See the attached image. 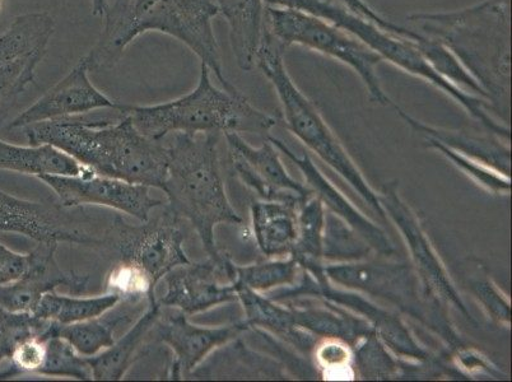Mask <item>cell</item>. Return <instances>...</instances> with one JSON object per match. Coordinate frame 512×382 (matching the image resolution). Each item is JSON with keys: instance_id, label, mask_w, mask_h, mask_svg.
I'll list each match as a JSON object with an SVG mask.
<instances>
[{"instance_id": "cell-1", "label": "cell", "mask_w": 512, "mask_h": 382, "mask_svg": "<svg viewBox=\"0 0 512 382\" xmlns=\"http://www.w3.org/2000/svg\"><path fill=\"white\" fill-rule=\"evenodd\" d=\"M23 130L31 146L57 147L96 174L164 189L169 149L139 132L127 114L116 119L71 116Z\"/></svg>"}, {"instance_id": "cell-2", "label": "cell", "mask_w": 512, "mask_h": 382, "mask_svg": "<svg viewBox=\"0 0 512 382\" xmlns=\"http://www.w3.org/2000/svg\"><path fill=\"white\" fill-rule=\"evenodd\" d=\"M218 15L214 0H115L104 13L100 39L86 55L88 69L102 72L114 68L133 40L148 31H158L188 46L216 74L223 90L235 92L236 87L223 73L214 36L212 20Z\"/></svg>"}, {"instance_id": "cell-3", "label": "cell", "mask_w": 512, "mask_h": 382, "mask_svg": "<svg viewBox=\"0 0 512 382\" xmlns=\"http://www.w3.org/2000/svg\"><path fill=\"white\" fill-rule=\"evenodd\" d=\"M414 31L445 45L495 106L510 96V0H483L451 12L414 13Z\"/></svg>"}, {"instance_id": "cell-4", "label": "cell", "mask_w": 512, "mask_h": 382, "mask_svg": "<svg viewBox=\"0 0 512 382\" xmlns=\"http://www.w3.org/2000/svg\"><path fill=\"white\" fill-rule=\"evenodd\" d=\"M221 133H175L169 149L164 193L169 209L186 218L197 231L208 258L225 263L228 255L217 248L218 225H242L223 184L218 142Z\"/></svg>"}, {"instance_id": "cell-5", "label": "cell", "mask_w": 512, "mask_h": 382, "mask_svg": "<svg viewBox=\"0 0 512 382\" xmlns=\"http://www.w3.org/2000/svg\"><path fill=\"white\" fill-rule=\"evenodd\" d=\"M120 113L132 119L134 127L153 141L162 142L174 133L268 134L277 120L250 104L241 92L220 90L211 81V69L200 63L197 87L188 95L166 104L129 106Z\"/></svg>"}, {"instance_id": "cell-6", "label": "cell", "mask_w": 512, "mask_h": 382, "mask_svg": "<svg viewBox=\"0 0 512 382\" xmlns=\"http://www.w3.org/2000/svg\"><path fill=\"white\" fill-rule=\"evenodd\" d=\"M268 7L292 8L297 11L310 13L327 20L333 25L341 27L349 34L356 36L363 44L369 46L376 54L383 58L384 62L393 64L395 68L404 73L420 78L430 83L445 95H448L455 102H458L472 118L483 124L492 134L497 137L510 139V129L492 118L488 111L493 107L490 102L481 97L469 95L460 88L451 85L449 81L442 78L435 69L423 58L414 40L392 32L381 29L376 23L365 20L355 15L342 6H335L325 0H264Z\"/></svg>"}, {"instance_id": "cell-7", "label": "cell", "mask_w": 512, "mask_h": 382, "mask_svg": "<svg viewBox=\"0 0 512 382\" xmlns=\"http://www.w3.org/2000/svg\"><path fill=\"white\" fill-rule=\"evenodd\" d=\"M255 67L262 71L276 90L287 129L348 181V184L379 214L380 218L385 220L386 214L381 207L379 197L349 157L327 121L316 109L314 102L304 95L288 74L285 60H283V48L274 39L271 31L265 36L264 44L256 57Z\"/></svg>"}, {"instance_id": "cell-8", "label": "cell", "mask_w": 512, "mask_h": 382, "mask_svg": "<svg viewBox=\"0 0 512 382\" xmlns=\"http://www.w3.org/2000/svg\"><path fill=\"white\" fill-rule=\"evenodd\" d=\"M268 27L283 49L302 46L347 65L360 77L372 102L392 105L377 74L383 58L356 36L323 18L292 8L268 7Z\"/></svg>"}, {"instance_id": "cell-9", "label": "cell", "mask_w": 512, "mask_h": 382, "mask_svg": "<svg viewBox=\"0 0 512 382\" xmlns=\"http://www.w3.org/2000/svg\"><path fill=\"white\" fill-rule=\"evenodd\" d=\"M180 218L169 208L155 220L130 225L123 217L115 216L105 232L102 244L109 245L120 260L139 265L156 283L170 270L190 263L184 250L185 235Z\"/></svg>"}, {"instance_id": "cell-10", "label": "cell", "mask_w": 512, "mask_h": 382, "mask_svg": "<svg viewBox=\"0 0 512 382\" xmlns=\"http://www.w3.org/2000/svg\"><path fill=\"white\" fill-rule=\"evenodd\" d=\"M54 27V18L49 13H27L16 17L0 35V127L22 93L34 82Z\"/></svg>"}, {"instance_id": "cell-11", "label": "cell", "mask_w": 512, "mask_h": 382, "mask_svg": "<svg viewBox=\"0 0 512 382\" xmlns=\"http://www.w3.org/2000/svg\"><path fill=\"white\" fill-rule=\"evenodd\" d=\"M37 179L57 194L59 204L65 208L102 206L127 213L139 222H147L153 209L164 206L161 200L151 197L148 186L96 172L87 176L43 175Z\"/></svg>"}, {"instance_id": "cell-12", "label": "cell", "mask_w": 512, "mask_h": 382, "mask_svg": "<svg viewBox=\"0 0 512 382\" xmlns=\"http://www.w3.org/2000/svg\"><path fill=\"white\" fill-rule=\"evenodd\" d=\"M225 137L237 177L259 198L300 209L314 197L309 186L288 175L277 148L268 137L259 148L251 147L237 133H226Z\"/></svg>"}, {"instance_id": "cell-13", "label": "cell", "mask_w": 512, "mask_h": 382, "mask_svg": "<svg viewBox=\"0 0 512 382\" xmlns=\"http://www.w3.org/2000/svg\"><path fill=\"white\" fill-rule=\"evenodd\" d=\"M377 197L385 214L392 218L407 242L425 295L436 304L453 305L455 309L463 312L465 318L472 320L470 312L458 291L455 290L454 284L451 283L449 274L440 262L439 255L432 248L416 214L400 199L397 184L386 183Z\"/></svg>"}, {"instance_id": "cell-14", "label": "cell", "mask_w": 512, "mask_h": 382, "mask_svg": "<svg viewBox=\"0 0 512 382\" xmlns=\"http://www.w3.org/2000/svg\"><path fill=\"white\" fill-rule=\"evenodd\" d=\"M231 263L230 256L225 263L208 258L206 262H190L170 270L162 278L166 290L157 298L158 304L194 315L237 301L235 284L230 281Z\"/></svg>"}, {"instance_id": "cell-15", "label": "cell", "mask_w": 512, "mask_h": 382, "mask_svg": "<svg viewBox=\"0 0 512 382\" xmlns=\"http://www.w3.org/2000/svg\"><path fill=\"white\" fill-rule=\"evenodd\" d=\"M249 326L242 323L204 328L190 323L188 315L178 310L172 314H161L152 329L156 342L164 343L174 353V361L169 367V379L183 380L190 377L195 368L217 348L234 342Z\"/></svg>"}, {"instance_id": "cell-16", "label": "cell", "mask_w": 512, "mask_h": 382, "mask_svg": "<svg viewBox=\"0 0 512 382\" xmlns=\"http://www.w3.org/2000/svg\"><path fill=\"white\" fill-rule=\"evenodd\" d=\"M62 204L36 203L0 190V232L30 237L36 242L99 245Z\"/></svg>"}, {"instance_id": "cell-17", "label": "cell", "mask_w": 512, "mask_h": 382, "mask_svg": "<svg viewBox=\"0 0 512 382\" xmlns=\"http://www.w3.org/2000/svg\"><path fill=\"white\" fill-rule=\"evenodd\" d=\"M88 72L90 69L83 57L62 81L18 115L9 128L23 129L43 121L87 115L100 109L119 110V102L110 100L92 85Z\"/></svg>"}, {"instance_id": "cell-18", "label": "cell", "mask_w": 512, "mask_h": 382, "mask_svg": "<svg viewBox=\"0 0 512 382\" xmlns=\"http://www.w3.org/2000/svg\"><path fill=\"white\" fill-rule=\"evenodd\" d=\"M58 245V242H37L30 253L31 265L25 276L0 286V309L34 314L41 298L58 287H67L76 293L86 291L90 277L60 268L55 258Z\"/></svg>"}, {"instance_id": "cell-19", "label": "cell", "mask_w": 512, "mask_h": 382, "mask_svg": "<svg viewBox=\"0 0 512 382\" xmlns=\"http://www.w3.org/2000/svg\"><path fill=\"white\" fill-rule=\"evenodd\" d=\"M327 279L341 286L356 288L369 295L394 302L407 314L418 318L414 311V286L406 265L399 264H335L323 268Z\"/></svg>"}, {"instance_id": "cell-20", "label": "cell", "mask_w": 512, "mask_h": 382, "mask_svg": "<svg viewBox=\"0 0 512 382\" xmlns=\"http://www.w3.org/2000/svg\"><path fill=\"white\" fill-rule=\"evenodd\" d=\"M268 139L274 144V147H276L278 151H281L283 155L290 158V160L304 172L307 186L313 190L315 197H318L321 202H323L324 206H327L330 211L337 214L344 222L348 223V225L353 228V231H355L357 235H360L371 249L383 255H392L395 253L392 242L389 241L384 232L353 207V204L344 197L341 191L335 188L327 177L321 174L309 155L304 153L302 156H297L295 152H292L291 149L288 148L285 143L279 141V139L273 138L271 135H268Z\"/></svg>"}, {"instance_id": "cell-21", "label": "cell", "mask_w": 512, "mask_h": 382, "mask_svg": "<svg viewBox=\"0 0 512 382\" xmlns=\"http://www.w3.org/2000/svg\"><path fill=\"white\" fill-rule=\"evenodd\" d=\"M214 3L230 26L237 65L242 71H251L269 32L267 4L264 0H214Z\"/></svg>"}, {"instance_id": "cell-22", "label": "cell", "mask_w": 512, "mask_h": 382, "mask_svg": "<svg viewBox=\"0 0 512 382\" xmlns=\"http://www.w3.org/2000/svg\"><path fill=\"white\" fill-rule=\"evenodd\" d=\"M162 314V306L157 297L152 298L136 324L128 330L113 346L96 356L87 357L93 380L118 381L123 379L133 363L142 356L144 340L152 333Z\"/></svg>"}, {"instance_id": "cell-23", "label": "cell", "mask_w": 512, "mask_h": 382, "mask_svg": "<svg viewBox=\"0 0 512 382\" xmlns=\"http://www.w3.org/2000/svg\"><path fill=\"white\" fill-rule=\"evenodd\" d=\"M395 110L406 123L416 132L425 135L426 139L444 144L445 147L453 149L465 157L483 163L500 174L509 176L510 172V149L505 147L495 138L479 137V135L465 132H454L430 127L422 121L412 118L406 111L394 106Z\"/></svg>"}, {"instance_id": "cell-24", "label": "cell", "mask_w": 512, "mask_h": 382, "mask_svg": "<svg viewBox=\"0 0 512 382\" xmlns=\"http://www.w3.org/2000/svg\"><path fill=\"white\" fill-rule=\"evenodd\" d=\"M0 170L34 175L87 176L93 174L67 153L50 144L17 146L0 139Z\"/></svg>"}, {"instance_id": "cell-25", "label": "cell", "mask_w": 512, "mask_h": 382, "mask_svg": "<svg viewBox=\"0 0 512 382\" xmlns=\"http://www.w3.org/2000/svg\"><path fill=\"white\" fill-rule=\"evenodd\" d=\"M297 211L290 204L268 200L251 204L256 244L267 258L291 255L297 240Z\"/></svg>"}, {"instance_id": "cell-26", "label": "cell", "mask_w": 512, "mask_h": 382, "mask_svg": "<svg viewBox=\"0 0 512 382\" xmlns=\"http://www.w3.org/2000/svg\"><path fill=\"white\" fill-rule=\"evenodd\" d=\"M123 305H116L105 314L96 318L79 321V323L60 325L59 337L71 343L79 354L85 357L96 356L115 343V334L121 325H127L136 315L133 307L142 302L121 301Z\"/></svg>"}, {"instance_id": "cell-27", "label": "cell", "mask_w": 512, "mask_h": 382, "mask_svg": "<svg viewBox=\"0 0 512 382\" xmlns=\"http://www.w3.org/2000/svg\"><path fill=\"white\" fill-rule=\"evenodd\" d=\"M297 216V240L291 253L299 267L310 273L316 281L323 282L324 231L327 216L324 204L318 197L310 198Z\"/></svg>"}, {"instance_id": "cell-28", "label": "cell", "mask_w": 512, "mask_h": 382, "mask_svg": "<svg viewBox=\"0 0 512 382\" xmlns=\"http://www.w3.org/2000/svg\"><path fill=\"white\" fill-rule=\"evenodd\" d=\"M120 301L118 295L109 292L95 297H73L53 291L41 298L34 315L60 325H68L105 314L120 304Z\"/></svg>"}, {"instance_id": "cell-29", "label": "cell", "mask_w": 512, "mask_h": 382, "mask_svg": "<svg viewBox=\"0 0 512 382\" xmlns=\"http://www.w3.org/2000/svg\"><path fill=\"white\" fill-rule=\"evenodd\" d=\"M235 284L237 300H239L245 311V324L249 328H263L271 330L278 337L292 340L299 344L301 337L296 333L295 315L290 309L274 304L271 298L259 295L258 291Z\"/></svg>"}, {"instance_id": "cell-30", "label": "cell", "mask_w": 512, "mask_h": 382, "mask_svg": "<svg viewBox=\"0 0 512 382\" xmlns=\"http://www.w3.org/2000/svg\"><path fill=\"white\" fill-rule=\"evenodd\" d=\"M296 326H302L310 332L323 335L325 338L342 339L344 342H353L360 337H370L372 332L369 325L360 319L346 314H337L327 309L304 307L293 309Z\"/></svg>"}, {"instance_id": "cell-31", "label": "cell", "mask_w": 512, "mask_h": 382, "mask_svg": "<svg viewBox=\"0 0 512 382\" xmlns=\"http://www.w3.org/2000/svg\"><path fill=\"white\" fill-rule=\"evenodd\" d=\"M414 43L421 51L423 58L442 78L449 81L451 85L469 93V95L481 97V99L488 101L486 92L478 85L476 79L470 76V73L463 67L458 58L440 41L421 35L417 40H414Z\"/></svg>"}, {"instance_id": "cell-32", "label": "cell", "mask_w": 512, "mask_h": 382, "mask_svg": "<svg viewBox=\"0 0 512 382\" xmlns=\"http://www.w3.org/2000/svg\"><path fill=\"white\" fill-rule=\"evenodd\" d=\"M297 270H299V264L292 258L246 265V267L234 264L231 282L242 284L254 291H269L274 287L293 286Z\"/></svg>"}, {"instance_id": "cell-33", "label": "cell", "mask_w": 512, "mask_h": 382, "mask_svg": "<svg viewBox=\"0 0 512 382\" xmlns=\"http://www.w3.org/2000/svg\"><path fill=\"white\" fill-rule=\"evenodd\" d=\"M39 375L71 377L81 381L93 380L87 357L79 354L72 344L58 334L50 335L46 344V356Z\"/></svg>"}, {"instance_id": "cell-34", "label": "cell", "mask_w": 512, "mask_h": 382, "mask_svg": "<svg viewBox=\"0 0 512 382\" xmlns=\"http://www.w3.org/2000/svg\"><path fill=\"white\" fill-rule=\"evenodd\" d=\"M156 286L146 270L127 260H119L106 277V292L115 293L121 301H150L156 298Z\"/></svg>"}, {"instance_id": "cell-35", "label": "cell", "mask_w": 512, "mask_h": 382, "mask_svg": "<svg viewBox=\"0 0 512 382\" xmlns=\"http://www.w3.org/2000/svg\"><path fill=\"white\" fill-rule=\"evenodd\" d=\"M54 324V321L41 319L31 312L0 309V366L9 360L22 340L48 333Z\"/></svg>"}, {"instance_id": "cell-36", "label": "cell", "mask_w": 512, "mask_h": 382, "mask_svg": "<svg viewBox=\"0 0 512 382\" xmlns=\"http://www.w3.org/2000/svg\"><path fill=\"white\" fill-rule=\"evenodd\" d=\"M428 146L435 148L441 155H444L448 160L458 166L460 170L464 171L470 177H473L477 183L486 186L495 194H507L511 189V181L509 176L500 174L491 167L483 165L481 162L470 160V158L460 155V153L453 151L444 144L434 141V139H427Z\"/></svg>"}, {"instance_id": "cell-37", "label": "cell", "mask_w": 512, "mask_h": 382, "mask_svg": "<svg viewBox=\"0 0 512 382\" xmlns=\"http://www.w3.org/2000/svg\"><path fill=\"white\" fill-rule=\"evenodd\" d=\"M339 3L342 4V7L348 9V11L365 18L367 21L376 23V25L380 26L381 29L392 32L394 35L408 37V39H418V37H420L418 32L408 29V27L400 26L397 25V23L385 20V18L381 17L379 13L374 11V9H372L365 0H339Z\"/></svg>"}, {"instance_id": "cell-38", "label": "cell", "mask_w": 512, "mask_h": 382, "mask_svg": "<svg viewBox=\"0 0 512 382\" xmlns=\"http://www.w3.org/2000/svg\"><path fill=\"white\" fill-rule=\"evenodd\" d=\"M31 265V254L16 253L0 242V286H7L25 276Z\"/></svg>"}, {"instance_id": "cell-39", "label": "cell", "mask_w": 512, "mask_h": 382, "mask_svg": "<svg viewBox=\"0 0 512 382\" xmlns=\"http://www.w3.org/2000/svg\"><path fill=\"white\" fill-rule=\"evenodd\" d=\"M476 295L481 300L484 307H486L488 314L491 318L498 321V323H510V305L505 300V297L498 292L497 288L493 286L490 281L478 282L474 284Z\"/></svg>"}, {"instance_id": "cell-40", "label": "cell", "mask_w": 512, "mask_h": 382, "mask_svg": "<svg viewBox=\"0 0 512 382\" xmlns=\"http://www.w3.org/2000/svg\"><path fill=\"white\" fill-rule=\"evenodd\" d=\"M92 13L95 16H104L107 8V0H91Z\"/></svg>"}]
</instances>
